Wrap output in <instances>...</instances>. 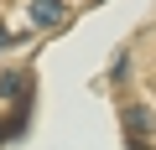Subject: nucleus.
Listing matches in <instances>:
<instances>
[{
    "mask_svg": "<svg viewBox=\"0 0 156 150\" xmlns=\"http://www.w3.org/2000/svg\"><path fill=\"white\" fill-rule=\"evenodd\" d=\"M11 42H16V36H11V31H5V21H0V52H5V47H11Z\"/></svg>",
    "mask_w": 156,
    "mask_h": 150,
    "instance_id": "nucleus-5",
    "label": "nucleus"
},
{
    "mask_svg": "<svg viewBox=\"0 0 156 150\" xmlns=\"http://www.w3.org/2000/svg\"><path fill=\"white\" fill-rule=\"evenodd\" d=\"M120 119H125V140H146V135L156 129V119H151V109H146V104H130Z\"/></svg>",
    "mask_w": 156,
    "mask_h": 150,
    "instance_id": "nucleus-1",
    "label": "nucleus"
},
{
    "mask_svg": "<svg viewBox=\"0 0 156 150\" xmlns=\"http://www.w3.org/2000/svg\"><path fill=\"white\" fill-rule=\"evenodd\" d=\"M0 98H31V72H5L0 78Z\"/></svg>",
    "mask_w": 156,
    "mask_h": 150,
    "instance_id": "nucleus-3",
    "label": "nucleus"
},
{
    "mask_svg": "<svg viewBox=\"0 0 156 150\" xmlns=\"http://www.w3.org/2000/svg\"><path fill=\"white\" fill-rule=\"evenodd\" d=\"M130 150H151V145H146V140H130Z\"/></svg>",
    "mask_w": 156,
    "mask_h": 150,
    "instance_id": "nucleus-6",
    "label": "nucleus"
},
{
    "mask_svg": "<svg viewBox=\"0 0 156 150\" xmlns=\"http://www.w3.org/2000/svg\"><path fill=\"white\" fill-rule=\"evenodd\" d=\"M125 72H130V52H115V62H109V83H125Z\"/></svg>",
    "mask_w": 156,
    "mask_h": 150,
    "instance_id": "nucleus-4",
    "label": "nucleus"
},
{
    "mask_svg": "<svg viewBox=\"0 0 156 150\" xmlns=\"http://www.w3.org/2000/svg\"><path fill=\"white\" fill-rule=\"evenodd\" d=\"M62 16H68L62 0H31V26H57Z\"/></svg>",
    "mask_w": 156,
    "mask_h": 150,
    "instance_id": "nucleus-2",
    "label": "nucleus"
}]
</instances>
